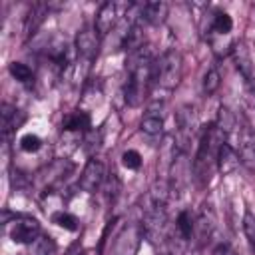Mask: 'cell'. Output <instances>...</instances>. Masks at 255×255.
Segmentation results:
<instances>
[{"instance_id": "3957f363", "label": "cell", "mask_w": 255, "mask_h": 255, "mask_svg": "<svg viewBox=\"0 0 255 255\" xmlns=\"http://www.w3.org/2000/svg\"><path fill=\"white\" fill-rule=\"evenodd\" d=\"M181 76H183V58H181L179 50H175V48L165 50L153 64L151 78L155 80V84L159 88L175 90L177 84L181 82Z\"/></svg>"}, {"instance_id": "484cf974", "label": "cell", "mask_w": 255, "mask_h": 255, "mask_svg": "<svg viewBox=\"0 0 255 255\" xmlns=\"http://www.w3.org/2000/svg\"><path fill=\"white\" fill-rule=\"evenodd\" d=\"M20 147L26 153H34V151H38L42 147V139L36 133H26V135L20 137Z\"/></svg>"}, {"instance_id": "ffe728a7", "label": "cell", "mask_w": 255, "mask_h": 255, "mask_svg": "<svg viewBox=\"0 0 255 255\" xmlns=\"http://www.w3.org/2000/svg\"><path fill=\"white\" fill-rule=\"evenodd\" d=\"M175 227H177V231H179V235H181L183 241L191 239V235H193V227H195L193 217H191V211L183 209V211L177 215V225H175Z\"/></svg>"}, {"instance_id": "d4e9b609", "label": "cell", "mask_w": 255, "mask_h": 255, "mask_svg": "<svg viewBox=\"0 0 255 255\" xmlns=\"http://www.w3.org/2000/svg\"><path fill=\"white\" fill-rule=\"evenodd\" d=\"M54 251H56V247H54L52 237L40 235V237L34 241V255H54Z\"/></svg>"}, {"instance_id": "30bf717a", "label": "cell", "mask_w": 255, "mask_h": 255, "mask_svg": "<svg viewBox=\"0 0 255 255\" xmlns=\"http://www.w3.org/2000/svg\"><path fill=\"white\" fill-rule=\"evenodd\" d=\"M118 4L116 2H104L96 14V22H94V30L98 32V36H106L116 24H118Z\"/></svg>"}, {"instance_id": "5bb4252c", "label": "cell", "mask_w": 255, "mask_h": 255, "mask_svg": "<svg viewBox=\"0 0 255 255\" xmlns=\"http://www.w3.org/2000/svg\"><path fill=\"white\" fill-rule=\"evenodd\" d=\"M215 128L219 129V133L223 135V139H225V141H227V139H231V137H235V135H237V129H239L237 116H235L229 108L221 106V108H219V112H217Z\"/></svg>"}, {"instance_id": "52a82bcc", "label": "cell", "mask_w": 255, "mask_h": 255, "mask_svg": "<svg viewBox=\"0 0 255 255\" xmlns=\"http://www.w3.org/2000/svg\"><path fill=\"white\" fill-rule=\"evenodd\" d=\"M175 128H177V137H179V145L181 149L185 147V143L191 139V135L195 133L197 128V112L193 106L185 104L175 112Z\"/></svg>"}, {"instance_id": "9a60e30c", "label": "cell", "mask_w": 255, "mask_h": 255, "mask_svg": "<svg viewBox=\"0 0 255 255\" xmlns=\"http://www.w3.org/2000/svg\"><path fill=\"white\" fill-rule=\"evenodd\" d=\"M239 155H237V149L229 143V141H223L219 145V151H217V167L223 175L227 173H233L237 167H239Z\"/></svg>"}, {"instance_id": "2e32d148", "label": "cell", "mask_w": 255, "mask_h": 255, "mask_svg": "<svg viewBox=\"0 0 255 255\" xmlns=\"http://www.w3.org/2000/svg\"><path fill=\"white\" fill-rule=\"evenodd\" d=\"M187 173H189V167H187V161L183 157V151H179L175 157H173V163H171V185H169V191L175 189L179 191L185 181H187Z\"/></svg>"}, {"instance_id": "cb8c5ba5", "label": "cell", "mask_w": 255, "mask_h": 255, "mask_svg": "<svg viewBox=\"0 0 255 255\" xmlns=\"http://www.w3.org/2000/svg\"><path fill=\"white\" fill-rule=\"evenodd\" d=\"M52 221H54L56 225L68 229V231H76V229L80 227L76 215H72V213H68V211H56V213H52Z\"/></svg>"}, {"instance_id": "5b68a950", "label": "cell", "mask_w": 255, "mask_h": 255, "mask_svg": "<svg viewBox=\"0 0 255 255\" xmlns=\"http://www.w3.org/2000/svg\"><path fill=\"white\" fill-rule=\"evenodd\" d=\"M8 235L14 243L20 245H30L40 237V223L34 217L28 215H16L12 225L8 227Z\"/></svg>"}, {"instance_id": "ac0fdd59", "label": "cell", "mask_w": 255, "mask_h": 255, "mask_svg": "<svg viewBox=\"0 0 255 255\" xmlns=\"http://www.w3.org/2000/svg\"><path fill=\"white\" fill-rule=\"evenodd\" d=\"M90 128V116L86 114V112H72V114H68L66 116V120H64V129L66 131H86Z\"/></svg>"}, {"instance_id": "7402d4cb", "label": "cell", "mask_w": 255, "mask_h": 255, "mask_svg": "<svg viewBox=\"0 0 255 255\" xmlns=\"http://www.w3.org/2000/svg\"><path fill=\"white\" fill-rule=\"evenodd\" d=\"M44 14H46V6L44 4L32 6V10H30V14L26 18V34H32L38 28V24L44 20Z\"/></svg>"}, {"instance_id": "603a6c76", "label": "cell", "mask_w": 255, "mask_h": 255, "mask_svg": "<svg viewBox=\"0 0 255 255\" xmlns=\"http://www.w3.org/2000/svg\"><path fill=\"white\" fill-rule=\"evenodd\" d=\"M8 72H10L18 82H22V84H30V82L34 80L32 70H30L26 64H22V62H12V64L8 66Z\"/></svg>"}, {"instance_id": "8fae6325", "label": "cell", "mask_w": 255, "mask_h": 255, "mask_svg": "<svg viewBox=\"0 0 255 255\" xmlns=\"http://www.w3.org/2000/svg\"><path fill=\"white\" fill-rule=\"evenodd\" d=\"M76 52L82 60L92 62V58L98 52V32L90 30V28H84L76 38Z\"/></svg>"}, {"instance_id": "f546056e", "label": "cell", "mask_w": 255, "mask_h": 255, "mask_svg": "<svg viewBox=\"0 0 255 255\" xmlns=\"http://www.w3.org/2000/svg\"><path fill=\"white\" fill-rule=\"evenodd\" d=\"M68 255H86V253H84V251H80V249H78V251H72V253H68Z\"/></svg>"}, {"instance_id": "44dd1931", "label": "cell", "mask_w": 255, "mask_h": 255, "mask_svg": "<svg viewBox=\"0 0 255 255\" xmlns=\"http://www.w3.org/2000/svg\"><path fill=\"white\" fill-rule=\"evenodd\" d=\"M219 86H221V76H219L217 68H209V70L205 72L203 84H201L203 94H205V96H211V94H215V92L219 90Z\"/></svg>"}, {"instance_id": "4fadbf2b", "label": "cell", "mask_w": 255, "mask_h": 255, "mask_svg": "<svg viewBox=\"0 0 255 255\" xmlns=\"http://www.w3.org/2000/svg\"><path fill=\"white\" fill-rule=\"evenodd\" d=\"M167 10H169V6H167L165 2H161V0L143 2V4L139 6V18L145 20L147 24H151V26H159V24L165 22Z\"/></svg>"}, {"instance_id": "7c38bea8", "label": "cell", "mask_w": 255, "mask_h": 255, "mask_svg": "<svg viewBox=\"0 0 255 255\" xmlns=\"http://www.w3.org/2000/svg\"><path fill=\"white\" fill-rule=\"evenodd\" d=\"M231 54H233V62H235L237 72L247 82H253V60H251V54H249V48L245 46V42H235Z\"/></svg>"}, {"instance_id": "4316f807", "label": "cell", "mask_w": 255, "mask_h": 255, "mask_svg": "<svg viewBox=\"0 0 255 255\" xmlns=\"http://www.w3.org/2000/svg\"><path fill=\"white\" fill-rule=\"evenodd\" d=\"M243 231H245V237L249 239L251 247L255 249V213L245 211V215H243Z\"/></svg>"}, {"instance_id": "8992f818", "label": "cell", "mask_w": 255, "mask_h": 255, "mask_svg": "<svg viewBox=\"0 0 255 255\" xmlns=\"http://www.w3.org/2000/svg\"><path fill=\"white\" fill-rule=\"evenodd\" d=\"M104 179H106V167H104V163H102L98 157H90V159L86 161L82 173H80L78 185H80L82 191L94 193V191L104 183Z\"/></svg>"}, {"instance_id": "277c9868", "label": "cell", "mask_w": 255, "mask_h": 255, "mask_svg": "<svg viewBox=\"0 0 255 255\" xmlns=\"http://www.w3.org/2000/svg\"><path fill=\"white\" fill-rule=\"evenodd\" d=\"M233 139L237 141L235 149H237L241 165H245L249 171H255V133H253V129L249 128L247 122H243L239 126L237 135Z\"/></svg>"}, {"instance_id": "ba28073f", "label": "cell", "mask_w": 255, "mask_h": 255, "mask_svg": "<svg viewBox=\"0 0 255 255\" xmlns=\"http://www.w3.org/2000/svg\"><path fill=\"white\" fill-rule=\"evenodd\" d=\"M161 104L159 102H153L149 108H147V112L143 114V118H141V124H139V129H141V133L145 135V137H149V139H157V137H161V133H163V116H161Z\"/></svg>"}, {"instance_id": "83f0119b", "label": "cell", "mask_w": 255, "mask_h": 255, "mask_svg": "<svg viewBox=\"0 0 255 255\" xmlns=\"http://www.w3.org/2000/svg\"><path fill=\"white\" fill-rule=\"evenodd\" d=\"M122 163L128 169H139L141 167V155L135 149H128L122 153Z\"/></svg>"}, {"instance_id": "9c48e42d", "label": "cell", "mask_w": 255, "mask_h": 255, "mask_svg": "<svg viewBox=\"0 0 255 255\" xmlns=\"http://www.w3.org/2000/svg\"><path fill=\"white\" fill-rule=\"evenodd\" d=\"M141 237H143L141 227H137V225H129V227H126V229L120 233L118 241H116L114 255H135Z\"/></svg>"}, {"instance_id": "e0dca14e", "label": "cell", "mask_w": 255, "mask_h": 255, "mask_svg": "<svg viewBox=\"0 0 255 255\" xmlns=\"http://www.w3.org/2000/svg\"><path fill=\"white\" fill-rule=\"evenodd\" d=\"M22 120H24V116L20 114V110H16L10 104H4L2 106V131H4V137H8L14 129H18Z\"/></svg>"}, {"instance_id": "f1b7e54d", "label": "cell", "mask_w": 255, "mask_h": 255, "mask_svg": "<svg viewBox=\"0 0 255 255\" xmlns=\"http://www.w3.org/2000/svg\"><path fill=\"white\" fill-rule=\"evenodd\" d=\"M215 255H235V253H233V251H231L227 245H221V247L215 251Z\"/></svg>"}, {"instance_id": "d6986e66", "label": "cell", "mask_w": 255, "mask_h": 255, "mask_svg": "<svg viewBox=\"0 0 255 255\" xmlns=\"http://www.w3.org/2000/svg\"><path fill=\"white\" fill-rule=\"evenodd\" d=\"M233 28V20L227 12H215L213 18H211V32L217 34V36H227Z\"/></svg>"}, {"instance_id": "7a4b0ae2", "label": "cell", "mask_w": 255, "mask_h": 255, "mask_svg": "<svg viewBox=\"0 0 255 255\" xmlns=\"http://www.w3.org/2000/svg\"><path fill=\"white\" fill-rule=\"evenodd\" d=\"M225 139L215 126H207L203 129L201 139H199V147H197V153L193 159V175L201 185H205L209 181L211 165L217 163V151H219V145Z\"/></svg>"}, {"instance_id": "6da1fadb", "label": "cell", "mask_w": 255, "mask_h": 255, "mask_svg": "<svg viewBox=\"0 0 255 255\" xmlns=\"http://www.w3.org/2000/svg\"><path fill=\"white\" fill-rule=\"evenodd\" d=\"M151 72H153V60H151V52L147 46H141V48L129 52L128 78H126V86H124V98H126L128 106L135 108L143 102L147 82L153 80Z\"/></svg>"}]
</instances>
